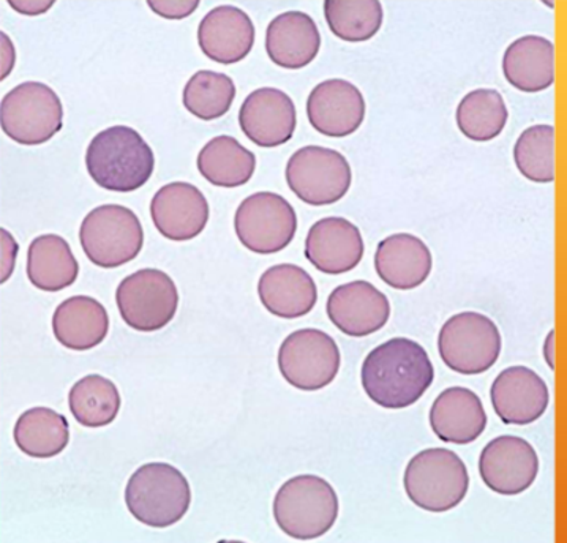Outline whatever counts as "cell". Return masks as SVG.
Returning a JSON list of instances; mask_svg holds the SVG:
<instances>
[{
  "instance_id": "17",
  "label": "cell",
  "mask_w": 567,
  "mask_h": 543,
  "mask_svg": "<svg viewBox=\"0 0 567 543\" xmlns=\"http://www.w3.org/2000/svg\"><path fill=\"white\" fill-rule=\"evenodd\" d=\"M307 116L321 135L344 138L358 132L365 119L364 95L350 81H322L310 92Z\"/></svg>"
},
{
  "instance_id": "22",
  "label": "cell",
  "mask_w": 567,
  "mask_h": 543,
  "mask_svg": "<svg viewBox=\"0 0 567 543\" xmlns=\"http://www.w3.org/2000/svg\"><path fill=\"white\" fill-rule=\"evenodd\" d=\"M433 268L432 251L417 236L392 234L377 247L378 276L394 290H414L424 284Z\"/></svg>"
},
{
  "instance_id": "1",
  "label": "cell",
  "mask_w": 567,
  "mask_h": 543,
  "mask_svg": "<svg viewBox=\"0 0 567 543\" xmlns=\"http://www.w3.org/2000/svg\"><path fill=\"white\" fill-rule=\"evenodd\" d=\"M435 379L429 353L417 342L396 337L370 351L361 369L367 397L385 409H405L421 400Z\"/></svg>"
},
{
  "instance_id": "7",
  "label": "cell",
  "mask_w": 567,
  "mask_h": 543,
  "mask_svg": "<svg viewBox=\"0 0 567 543\" xmlns=\"http://www.w3.org/2000/svg\"><path fill=\"white\" fill-rule=\"evenodd\" d=\"M2 132L21 146H40L54 138L64 124V108L53 88L28 81L11 88L0 103Z\"/></svg>"
},
{
  "instance_id": "27",
  "label": "cell",
  "mask_w": 567,
  "mask_h": 543,
  "mask_svg": "<svg viewBox=\"0 0 567 543\" xmlns=\"http://www.w3.org/2000/svg\"><path fill=\"white\" fill-rule=\"evenodd\" d=\"M80 273L75 254L69 242L58 234L33 239L28 251V279L47 293H58L76 282Z\"/></svg>"
},
{
  "instance_id": "32",
  "label": "cell",
  "mask_w": 567,
  "mask_h": 543,
  "mask_svg": "<svg viewBox=\"0 0 567 543\" xmlns=\"http://www.w3.org/2000/svg\"><path fill=\"white\" fill-rule=\"evenodd\" d=\"M324 17L333 35L361 43L380 32L384 11L378 0H326Z\"/></svg>"
},
{
  "instance_id": "36",
  "label": "cell",
  "mask_w": 567,
  "mask_h": 543,
  "mask_svg": "<svg viewBox=\"0 0 567 543\" xmlns=\"http://www.w3.org/2000/svg\"><path fill=\"white\" fill-rule=\"evenodd\" d=\"M554 340H555V332L551 331L550 334H548V337H547V342H546V361H547V364H548V367H550L551 369L555 368V365H554V354H548V353H551V348H554Z\"/></svg>"
},
{
  "instance_id": "31",
  "label": "cell",
  "mask_w": 567,
  "mask_h": 543,
  "mask_svg": "<svg viewBox=\"0 0 567 543\" xmlns=\"http://www.w3.org/2000/svg\"><path fill=\"white\" fill-rule=\"evenodd\" d=\"M121 405L116 384L102 375L84 376L70 389V411L83 427L102 428L113 424Z\"/></svg>"
},
{
  "instance_id": "21",
  "label": "cell",
  "mask_w": 567,
  "mask_h": 543,
  "mask_svg": "<svg viewBox=\"0 0 567 543\" xmlns=\"http://www.w3.org/2000/svg\"><path fill=\"white\" fill-rule=\"evenodd\" d=\"M487 420L480 395L466 387H450L441 391L430 409L433 434L451 445H472L484 434Z\"/></svg>"
},
{
  "instance_id": "14",
  "label": "cell",
  "mask_w": 567,
  "mask_h": 543,
  "mask_svg": "<svg viewBox=\"0 0 567 543\" xmlns=\"http://www.w3.org/2000/svg\"><path fill=\"white\" fill-rule=\"evenodd\" d=\"M326 312L333 326L348 337H367L388 324L391 302L372 283L355 280L332 291Z\"/></svg>"
},
{
  "instance_id": "18",
  "label": "cell",
  "mask_w": 567,
  "mask_h": 543,
  "mask_svg": "<svg viewBox=\"0 0 567 543\" xmlns=\"http://www.w3.org/2000/svg\"><path fill=\"white\" fill-rule=\"evenodd\" d=\"M493 409L506 425H529L546 414L550 391L532 368L514 365L503 369L491 389Z\"/></svg>"
},
{
  "instance_id": "15",
  "label": "cell",
  "mask_w": 567,
  "mask_h": 543,
  "mask_svg": "<svg viewBox=\"0 0 567 543\" xmlns=\"http://www.w3.org/2000/svg\"><path fill=\"white\" fill-rule=\"evenodd\" d=\"M210 210L206 196L195 185H165L151 201V217L163 238L185 242L206 229Z\"/></svg>"
},
{
  "instance_id": "5",
  "label": "cell",
  "mask_w": 567,
  "mask_h": 543,
  "mask_svg": "<svg viewBox=\"0 0 567 543\" xmlns=\"http://www.w3.org/2000/svg\"><path fill=\"white\" fill-rule=\"evenodd\" d=\"M403 485L408 498L422 511L450 512L468 493V468L454 450L425 449L411 458Z\"/></svg>"
},
{
  "instance_id": "3",
  "label": "cell",
  "mask_w": 567,
  "mask_h": 543,
  "mask_svg": "<svg viewBox=\"0 0 567 543\" xmlns=\"http://www.w3.org/2000/svg\"><path fill=\"white\" fill-rule=\"evenodd\" d=\"M274 519L295 541H313L339 519V497L328 480L303 474L287 480L274 500Z\"/></svg>"
},
{
  "instance_id": "29",
  "label": "cell",
  "mask_w": 567,
  "mask_h": 543,
  "mask_svg": "<svg viewBox=\"0 0 567 543\" xmlns=\"http://www.w3.org/2000/svg\"><path fill=\"white\" fill-rule=\"evenodd\" d=\"M13 438L22 453L44 460L64 452L70 442V427L65 416L39 406L21 414Z\"/></svg>"
},
{
  "instance_id": "28",
  "label": "cell",
  "mask_w": 567,
  "mask_h": 543,
  "mask_svg": "<svg viewBox=\"0 0 567 543\" xmlns=\"http://www.w3.org/2000/svg\"><path fill=\"white\" fill-rule=\"evenodd\" d=\"M198 171L215 187H243L255 175L257 157L228 135L215 136L198 155Z\"/></svg>"
},
{
  "instance_id": "13",
  "label": "cell",
  "mask_w": 567,
  "mask_h": 543,
  "mask_svg": "<svg viewBox=\"0 0 567 543\" xmlns=\"http://www.w3.org/2000/svg\"><path fill=\"white\" fill-rule=\"evenodd\" d=\"M482 482L495 493L515 497L535 483L539 457L535 447L518 436L504 435L484 447L480 457Z\"/></svg>"
},
{
  "instance_id": "9",
  "label": "cell",
  "mask_w": 567,
  "mask_h": 543,
  "mask_svg": "<svg viewBox=\"0 0 567 543\" xmlns=\"http://www.w3.org/2000/svg\"><path fill=\"white\" fill-rule=\"evenodd\" d=\"M287 184L300 201L320 207L336 205L350 191L351 166L337 150L306 146L291 155L287 165Z\"/></svg>"
},
{
  "instance_id": "2",
  "label": "cell",
  "mask_w": 567,
  "mask_h": 543,
  "mask_svg": "<svg viewBox=\"0 0 567 543\" xmlns=\"http://www.w3.org/2000/svg\"><path fill=\"white\" fill-rule=\"evenodd\" d=\"M86 168L99 187L132 194L151 179L155 155L135 128L114 125L96 133L87 146Z\"/></svg>"
},
{
  "instance_id": "8",
  "label": "cell",
  "mask_w": 567,
  "mask_h": 543,
  "mask_svg": "<svg viewBox=\"0 0 567 543\" xmlns=\"http://www.w3.org/2000/svg\"><path fill=\"white\" fill-rule=\"evenodd\" d=\"M502 334L491 317L477 312H463L450 317L441 327V361L461 375H481L499 359Z\"/></svg>"
},
{
  "instance_id": "26",
  "label": "cell",
  "mask_w": 567,
  "mask_h": 543,
  "mask_svg": "<svg viewBox=\"0 0 567 543\" xmlns=\"http://www.w3.org/2000/svg\"><path fill=\"white\" fill-rule=\"evenodd\" d=\"M110 317L105 306L89 295H75L58 306L53 315L54 337L66 349L87 351L105 342Z\"/></svg>"
},
{
  "instance_id": "25",
  "label": "cell",
  "mask_w": 567,
  "mask_h": 543,
  "mask_svg": "<svg viewBox=\"0 0 567 543\" xmlns=\"http://www.w3.org/2000/svg\"><path fill=\"white\" fill-rule=\"evenodd\" d=\"M503 73L511 86L526 94H536L554 86V42L539 35L515 40L504 53Z\"/></svg>"
},
{
  "instance_id": "10",
  "label": "cell",
  "mask_w": 567,
  "mask_h": 543,
  "mask_svg": "<svg viewBox=\"0 0 567 543\" xmlns=\"http://www.w3.org/2000/svg\"><path fill=\"white\" fill-rule=\"evenodd\" d=\"M116 304L122 320L133 331L157 332L176 316L179 291L168 273L141 269L118 284Z\"/></svg>"
},
{
  "instance_id": "16",
  "label": "cell",
  "mask_w": 567,
  "mask_h": 543,
  "mask_svg": "<svg viewBox=\"0 0 567 543\" xmlns=\"http://www.w3.org/2000/svg\"><path fill=\"white\" fill-rule=\"evenodd\" d=\"M239 125L259 147H279L295 136L298 114L292 98L276 87H261L244 100Z\"/></svg>"
},
{
  "instance_id": "34",
  "label": "cell",
  "mask_w": 567,
  "mask_h": 543,
  "mask_svg": "<svg viewBox=\"0 0 567 543\" xmlns=\"http://www.w3.org/2000/svg\"><path fill=\"white\" fill-rule=\"evenodd\" d=\"M514 161L526 179L536 184L555 180V127L540 124L526 128L514 146Z\"/></svg>"
},
{
  "instance_id": "30",
  "label": "cell",
  "mask_w": 567,
  "mask_h": 543,
  "mask_svg": "<svg viewBox=\"0 0 567 543\" xmlns=\"http://www.w3.org/2000/svg\"><path fill=\"white\" fill-rule=\"evenodd\" d=\"M455 119L466 138L485 143L498 138L509 119V111L498 91L476 88L458 103Z\"/></svg>"
},
{
  "instance_id": "4",
  "label": "cell",
  "mask_w": 567,
  "mask_h": 543,
  "mask_svg": "<svg viewBox=\"0 0 567 543\" xmlns=\"http://www.w3.org/2000/svg\"><path fill=\"white\" fill-rule=\"evenodd\" d=\"M125 504L140 523L169 528L179 523L190 509V483L172 464H143L128 479Z\"/></svg>"
},
{
  "instance_id": "19",
  "label": "cell",
  "mask_w": 567,
  "mask_h": 543,
  "mask_svg": "<svg viewBox=\"0 0 567 543\" xmlns=\"http://www.w3.org/2000/svg\"><path fill=\"white\" fill-rule=\"evenodd\" d=\"M364 251L361 231L342 217L317 221L306 239L307 260L315 269L328 275L353 271L364 258Z\"/></svg>"
},
{
  "instance_id": "23",
  "label": "cell",
  "mask_w": 567,
  "mask_h": 543,
  "mask_svg": "<svg viewBox=\"0 0 567 543\" xmlns=\"http://www.w3.org/2000/svg\"><path fill=\"white\" fill-rule=\"evenodd\" d=\"M321 48L317 22L303 11H285L269 22L266 51L274 64L300 70L315 61Z\"/></svg>"
},
{
  "instance_id": "33",
  "label": "cell",
  "mask_w": 567,
  "mask_h": 543,
  "mask_svg": "<svg viewBox=\"0 0 567 543\" xmlns=\"http://www.w3.org/2000/svg\"><path fill=\"white\" fill-rule=\"evenodd\" d=\"M236 98L235 81L225 73L202 70L184 87V108L202 121L224 117Z\"/></svg>"
},
{
  "instance_id": "11",
  "label": "cell",
  "mask_w": 567,
  "mask_h": 543,
  "mask_svg": "<svg viewBox=\"0 0 567 543\" xmlns=\"http://www.w3.org/2000/svg\"><path fill=\"white\" fill-rule=\"evenodd\" d=\"M235 229L247 250L258 254L279 253L295 239L298 216L284 196L259 191L247 196L237 207Z\"/></svg>"
},
{
  "instance_id": "35",
  "label": "cell",
  "mask_w": 567,
  "mask_h": 543,
  "mask_svg": "<svg viewBox=\"0 0 567 543\" xmlns=\"http://www.w3.org/2000/svg\"><path fill=\"white\" fill-rule=\"evenodd\" d=\"M147 6L151 7L152 11L166 18V20H184V18L190 17L193 11L198 9V0H190V2H162V0H150Z\"/></svg>"
},
{
  "instance_id": "20",
  "label": "cell",
  "mask_w": 567,
  "mask_h": 543,
  "mask_svg": "<svg viewBox=\"0 0 567 543\" xmlns=\"http://www.w3.org/2000/svg\"><path fill=\"white\" fill-rule=\"evenodd\" d=\"M198 43L210 61L224 65L237 64L254 48V21L239 7H215L199 22Z\"/></svg>"
},
{
  "instance_id": "6",
  "label": "cell",
  "mask_w": 567,
  "mask_h": 543,
  "mask_svg": "<svg viewBox=\"0 0 567 543\" xmlns=\"http://www.w3.org/2000/svg\"><path fill=\"white\" fill-rule=\"evenodd\" d=\"M80 242L92 264L116 269L138 257L144 246V229L128 207L100 206L81 223Z\"/></svg>"
},
{
  "instance_id": "12",
  "label": "cell",
  "mask_w": 567,
  "mask_h": 543,
  "mask_svg": "<svg viewBox=\"0 0 567 543\" xmlns=\"http://www.w3.org/2000/svg\"><path fill=\"white\" fill-rule=\"evenodd\" d=\"M342 356L336 340L320 328H300L281 343V376L299 390L324 389L339 375Z\"/></svg>"
},
{
  "instance_id": "24",
  "label": "cell",
  "mask_w": 567,
  "mask_h": 543,
  "mask_svg": "<svg viewBox=\"0 0 567 543\" xmlns=\"http://www.w3.org/2000/svg\"><path fill=\"white\" fill-rule=\"evenodd\" d=\"M258 295L274 316L298 320L309 315L317 305L318 288L306 269L296 264H277L262 273Z\"/></svg>"
}]
</instances>
